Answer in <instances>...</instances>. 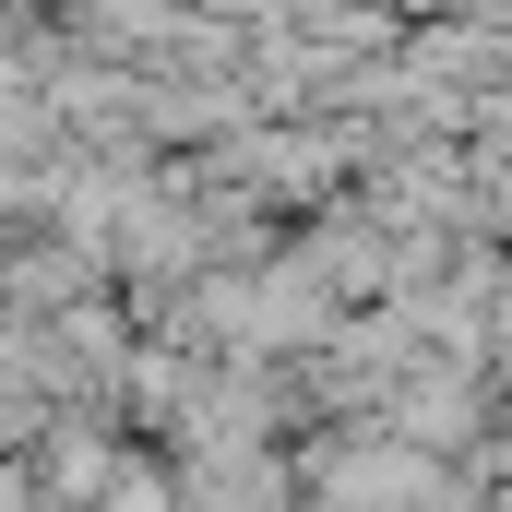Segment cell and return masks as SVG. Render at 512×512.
Wrapping results in <instances>:
<instances>
[{"label":"cell","mask_w":512,"mask_h":512,"mask_svg":"<svg viewBox=\"0 0 512 512\" xmlns=\"http://www.w3.org/2000/svg\"><path fill=\"white\" fill-rule=\"evenodd\" d=\"M84 12H96V0H84Z\"/></svg>","instance_id":"1"}]
</instances>
